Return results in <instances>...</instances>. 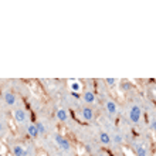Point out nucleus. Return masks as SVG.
<instances>
[{
    "label": "nucleus",
    "instance_id": "13",
    "mask_svg": "<svg viewBox=\"0 0 156 156\" xmlns=\"http://www.w3.org/2000/svg\"><path fill=\"white\" fill-rule=\"evenodd\" d=\"M135 153H136V156H149V151L144 144L135 145Z\"/></svg>",
    "mask_w": 156,
    "mask_h": 156
},
{
    "label": "nucleus",
    "instance_id": "8",
    "mask_svg": "<svg viewBox=\"0 0 156 156\" xmlns=\"http://www.w3.org/2000/svg\"><path fill=\"white\" fill-rule=\"evenodd\" d=\"M98 139H99V144L102 146H111L112 145V135L108 133L107 131H99Z\"/></svg>",
    "mask_w": 156,
    "mask_h": 156
},
{
    "label": "nucleus",
    "instance_id": "5",
    "mask_svg": "<svg viewBox=\"0 0 156 156\" xmlns=\"http://www.w3.org/2000/svg\"><path fill=\"white\" fill-rule=\"evenodd\" d=\"M104 109L107 112V115L111 116V118L118 115V111H119L118 104H116L112 98H109V97H108V98L105 99V102H104Z\"/></svg>",
    "mask_w": 156,
    "mask_h": 156
},
{
    "label": "nucleus",
    "instance_id": "11",
    "mask_svg": "<svg viewBox=\"0 0 156 156\" xmlns=\"http://www.w3.org/2000/svg\"><path fill=\"white\" fill-rule=\"evenodd\" d=\"M55 118L60 122H67L68 121V111H67L66 108H58L57 111H55Z\"/></svg>",
    "mask_w": 156,
    "mask_h": 156
},
{
    "label": "nucleus",
    "instance_id": "2",
    "mask_svg": "<svg viewBox=\"0 0 156 156\" xmlns=\"http://www.w3.org/2000/svg\"><path fill=\"white\" fill-rule=\"evenodd\" d=\"M13 119H14V122L19 123V125H27L30 123V114L26 111L24 108H16V109H13Z\"/></svg>",
    "mask_w": 156,
    "mask_h": 156
},
{
    "label": "nucleus",
    "instance_id": "17",
    "mask_svg": "<svg viewBox=\"0 0 156 156\" xmlns=\"http://www.w3.org/2000/svg\"><path fill=\"white\" fill-rule=\"evenodd\" d=\"M131 88H132V84L129 81H122L121 82V90L123 91V92H128V91H131Z\"/></svg>",
    "mask_w": 156,
    "mask_h": 156
},
{
    "label": "nucleus",
    "instance_id": "12",
    "mask_svg": "<svg viewBox=\"0 0 156 156\" xmlns=\"http://www.w3.org/2000/svg\"><path fill=\"white\" fill-rule=\"evenodd\" d=\"M6 133H7V118H4V112L2 111V115H0V136H2V139L4 138Z\"/></svg>",
    "mask_w": 156,
    "mask_h": 156
},
{
    "label": "nucleus",
    "instance_id": "6",
    "mask_svg": "<svg viewBox=\"0 0 156 156\" xmlns=\"http://www.w3.org/2000/svg\"><path fill=\"white\" fill-rule=\"evenodd\" d=\"M80 114H81V118L84 119L85 122H91V121H94V118H95V112L91 107H82L81 109H80Z\"/></svg>",
    "mask_w": 156,
    "mask_h": 156
},
{
    "label": "nucleus",
    "instance_id": "14",
    "mask_svg": "<svg viewBox=\"0 0 156 156\" xmlns=\"http://www.w3.org/2000/svg\"><path fill=\"white\" fill-rule=\"evenodd\" d=\"M68 85H70V90L73 91V94H77V92L82 91V84L78 80H71Z\"/></svg>",
    "mask_w": 156,
    "mask_h": 156
},
{
    "label": "nucleus",
    "instance_id": "15",
    "mask_svg": "<svg viewBox=\"0 0 156 156\" xmlns=\"http://www.w3.org/2000/svg\"><path fill=\"white\" fill-rule=\"evenodd\" d=\"M112 144L114 145H122L123 144V135L121 131L115 132V133L112 135Z\"/></svg>",
    "mask_w": 156,
    "mask_h": 156
},
{
    "label": "nucleus",
    "instance_id": "9",
    "mask_svg": "<svg viewBox=\"0 0 156 156\" xmlns=\"http://www.w3.org/2000/svg\"><path fill=\"white\" fill-rule=\"evenodd\" d=\"M82 101L88 105H92V104L97 102V95L92 90H85L82 92Z\"/></svg>",
    "mask_w": 156,
    "mask_h": 156
},
{
    "label": "nucleus",
    "instance_id": "4",
    "mask_svg": "<svg viewBox=\"0 0 156 156\" xmlns=\"http://www.w3.org/2000/svg\"><path fill=\"white\" fill-rule=\"evenodd\" d=\"M2 101H3V104H6L7 107L13 108V109L20 108L19 107L20 99H19V97H17L14 92H12V91H6V92H3V95H2Z\"/></svg>",
    "mask_w": 156,
    "mask_h": 156
},
{
    "label": "nucleus",
    "instance_id": "19",
    "mask_svg": "<svg viewBox=\"0 0 156 156\" xmlns=\"http://www.w3.org/2000/svg\"><path fill=\"white\" fill-rule=\"evenodd\" d=\"M27 156H36L33 145H29V146H27Z\"/></svg>",
    "mask_w": 156,
    "mask_h": 156
},
{
    "label": "nucleus",
    "instance_id": "16",
    "mask_svg": "<svg viewBox=\"0 0 156 156\" xmlns=\"http://www.w3.org/2000/svg\"><path fill=\"white\" fill-rule=\"evenodd\" d=\"M36 123V126H37V129H38V133H40V136L41 135H44L45 132V126H44V122H43V121H37V122H34Z\"/></svg>",
    "mask_w": 156,
    "mask_h": 156
},
{
    "label": "nucleus",
    "instance_id": "20",
    "mask_svg": "<svg viewBox=\"0 0 156 156\" xmlns=\"http://www.w3.org/2000/svg\"><path fill=\"white\" fill-rule=\"evenodd\" d=\"M151 128H152L153 131L156 132V118H153L152 121H151Z\"/></svg>",
    "mask_w": 156,
    "mask_h": 156
},
{
    "label": "nucleus",
    "instance_id": "1",
    "mask_svg": "<svg viewBox=\"0 0 156 156\" xmlns=\"http://www.w3.org/2000/svg\"><path fill=\"white\" fill-rule=\"evenodd\" d=\"M128 118L131 123L139 125L142 119V107L139 104H131V107L128 108Z\"/></svg>",
    "mask_w": 156,
    "mask_h": 156
},
{
    "label": "nucleus",
    "instance_id": "3",
    "mask_svg": "<svg viewBox=\"0 0 156 156\" xmlns=\"http://www.w3.org/2000/svg\"><path fill=\"white\" fill-rule=\"evenodd\" d=\"M54 144L57 145V148L64 153H71V151H73V145L68 140V138H66V136H62V135L54 136Z\"/></svg>",
    "mask_w": 156,
    "mask_h": 156
},
{
    "label": "nucleus",
    "instance_id": "7",
    "mask_svg": "<svg viewBox=\"0 0 156 156\" xmlns=\"http://www.w3.org/2000/svg\"><path fill=\"white\" fill-rule=\"evenodd\" d=\"M10 153L13 156H27V148H24L21 144H13L10 146Z\"/></svg>",
    "mask_w": 156,
    "mask_h": 156
},
{
    "label": "nucleus",
    "instance_id": "18",
    "mask_svg": "<svg viewBox=\"0 0 156 156\" xmlns=\"http://www.w3.org/2000/svg\"><path fill=\"white\" fill-rule=\"evenodd\" d=\"M118 82L119 81L116 78H107V80H105V84H107V87H109V88H114Z\"/></svg>",
    "mask_w": 156,
    "mask_h": 156
},
{
    "label": "nucleus",
    "instance_id": "21",
    "mask_svg": "<svg viewBox=\"0 0 156 156\" xmlns=\"http://www.w3.org/2000/svg\"><path fill=\"white\" fill-rule=\"evenodd\" d=\"M61 156H74L73 153H64V155H61Z\"/></svg>",
    "mask_w": 156,
    "mask_h": 156
},
{
    "label": "nucleus",
    "instance_id": "10",
    "mask_svg": "<svg viewBox=\"0 0 156 156\" xmlns=\"http://www.w3.org/2000/svg\"><path fill=\"white\" fill-rule=\"evenodd\" d=\"M26 132H27V135H29L30 138H33V139H36V138L40 136L37 126H36V123H33V122H30L26 125Z\"/></svg>",
    "mask_w": 156,
    "mask_h": 156
}]
</instances>
